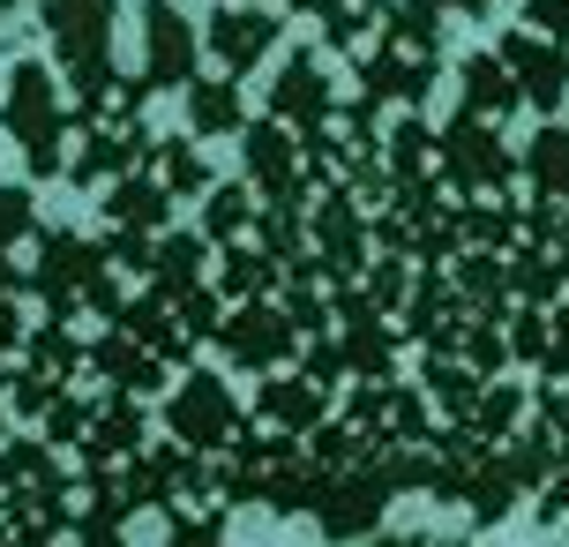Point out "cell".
<instances>
[{
	"mask_svg": "<svg viewBox=\"0 0 569 547\" xmlns=\"http://www.w3.org/2000/svg\"><path fill=\"white\" fill-rule=\"evenodd\" d=\"M8 128H16V143L38 173H60V136H76V120L60 113L53 83H46V68L23 60L16 68V90H8Z\"/></svg>",
	"mask_w": 569,
	"mask_h": 547,
	"instance_id": "cell-1",
	"label": "cell"
},
{
	"mask_svg": "<svg viewBox=\"0 0 569 547\" xmlns=\"http://www.w3.org/2000/svg\"><path fill=\"white\" fill-rule=\"evenodd\" d=\"M166 420H172V435H188L196 450H232L240 442V420H232V405H226V390L210 382V375H188L180 382V398L166 405Z\"/></svg>",
	"mask_w": 569,
	"mask_h": 547,
	"instance_id": "cell-2",
	"label": "cell"
},
{
	"mask_svg": "<svg viewBox=\"0 0 569 547\" xmlns=\"http://www.w3.org/2000/svg\"><path fill=\"white\" fill-rule=\"evenodd\" d=\"M8 8H16V0H0V16H8Z\"/></svg>",
	"mask_w": 569,
	"mask_h": 547,
	"instance_id": "cell-8",
	"label": "cell"
},
{
	"mask_svg": "<svg viewBox=\"0 0 569 547\" xmlns=\"http://www.w3.org/2000/svg\"><path fill=\"white\" fill-rule=\"evenodd\" d=\"M188 106H196V136H226V128H240V106H232V76L226 83H188Z\"/></svg>",
	"mask_w": 569,
	"mask_h": 547,
	"instance_id": "cell-6",
	"label": "cell"
},
{
	"mask_svg": "<svg viewBox=\"0 0 569 547\" xmlns=\"http://www.w3.org/2000/svg\"><path fill=\"white\" fill-rule=\"evenodd\" d=\"M502 60L517 68V90H525L532 106H555V98H562L569 60L555 53V46H540V38H510V46H502Z\"/></svg>",
	"mask_w": 569,
	"mask_h": 547,
	"instance_id": "cell-5",
	"label": "cell"
},
{
	"mask_svg": "<svg viewBox=\"0 0 569 547\" xmlns=\"http://www.w3.org/2000/svg\"><path fill=\"white\" fill-rule=\"evenodd\" d=\"M278 38V16H256V8H232V16H210V53L226 60V76H248L256 53Z\"/></svg>",
	"mask_w": 569,
	"mask_h": 547,
	"instance_id": "cell-4",
	"label": "cell"
},
{
	"mask_svg": "<svg viewBox=\"0 0 569 547\" xmlns=\"http://www.w3.org/2000/svg\"><path fill=\"white\" fill-rule=\"evenodd\" d=\"M435 8H465V16H487V0H435Z\"/></svg>",
	"mask_w": 569,
	"mask_h": 547,
	"instance_id": "cell-7",
	"label": "cell"
},
{
	"mask_svg": "<svg viewBox=\"0 0 569 547\" xmlns=\"http://www.w3.org/2000/svg\"><path fill=\"white\" fill-rule=\"evenodd\" d=\"M196 83V38H188V23L172 16L166 0H150V76L136 83V98H150V90H188Z\"/></svg>",
	"mask_w": 569,
	"mask_h": 547,
	"instance_id": "cell-3",
	"label": "cell"
}]
</instances>
